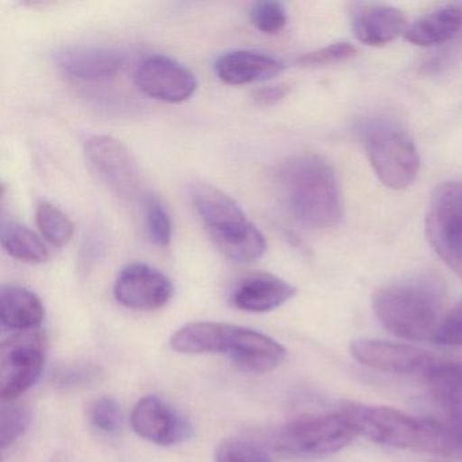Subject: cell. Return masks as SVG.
Returning a JSON list of instances; mask_svg holds the SVG:
<instances>
[{
	"label": "cell",
	"mask_w": 462,
	"mask_h": 462,
	"mask_svg": "<svg viewBox=\"0 0 462 462\" xmlns=\"http://www.w3.org/2000/svg\"><path fill=\"white\" fill-rule=\"evenodd\" d=\"M343 413L356 435L393 448L462 458V427L448 421L408 415L374 405H343Z\"/></svg>",
	"instance_id": "obj_1"
},
{
	"label": "cell",
	"mask_w": 462,
	"mask_h": 462,
	"mask_svg": "<svg viewBox=\"0 0 462 462\" xmlns=\"http://www.w3.org/2000/svg\"><path fill=\"white\" fill-rule=\"evenodd\" d=\"M170 346L180 354L229 356L243 372L255 374L273 372L286 356V348L269 335L221 321L185 324L172 335Z\"/></svg>",
	"instance_id": "obj_2"
},
{
	"label": "cell",
	"mask_w": 462,
	"mask_h": 462,
	"mask_svg": "<svg viewBox=\"0 0 462 462\" xmlns=\"http://www.w3.org/2000/svg\"><path fill=\"white\" fill-rule=\"evenodd\" d=\"M286 204L293 217L310 229H329L343 217L340 189L331 164L305 153L289 159L280 172Z\"/></svg>",
	"instance_id": "obj_3"
},
{
	"label": "cell",
	"mask_w": 462,
	"mask_h": 462,
	"mask_svg": "<svg viewBox=\"0 0 462 462\" xmlns=\"http://www.w3.org/2000/svg\"><path fill=\"white\" fill-rule=\"evenodd\" d=\"M442 288L430 278H415L378 289L373 312L383 328L404 340H434L443 318Z\"/></svg>",
	"instance_id": "obj_4"
},
{
	"label": "cell",
	"mask_w": 462,
	"mask_h": 462,
	"mask_svg": "<svg viewBox=\"0 0 462 462\" xmlns=\"http://www.w3.org/2000/svg\"><path fill=\"white\" fill-rule=\"evenodd\" d=\"M190 199L199 220L221 254L235 263L263 256L266 237L228 194L208 183L191 186Z\"/></svg>",
	"instance_id": "obj_5"
},
{
	"label": "cell",
	"mask_w": 462,
	"mask_h": 462,
	"mask_svg": "<svg viewBox=\"0 0 462 462\" xmlns=\"http://www.w3.org/2000/svg\"><path fill=\"white\" fill-rule=\"evenodd\" d=\"M361 134L367 158L383 185L393 190L407 189L419 171L418 150L407 129L375 118L365 124Z\"/></svg>",
	"instance_id": "obj_6"
},
{
	"label": "cell",
	"mask_w": 462,
	"mask_h": 462,
	"mask_svg": "<svg viewBox=\"0 0 462 462\" xmlns=\"http://www.w3.org/2000/svg\"><path fill=\"white\" fill-rule=\"evenodd\" d=\"M356 435L342 412L319 413L301 416L281 427L273 437V445L291 456H327L345 448Z\"/></svg>",
	"instance_id": "obj_7"
},
{
	"label": "cell",
	"mask_w": 462,
	"mask_h": 462,
	"mask_svg": "<svg viewBox=\"0 0 462 462\" xmlns=\"http://www.w3.org/2000/svg\"><path fill=\"white\" fill-rule=\"evenodd\" d=\"M47 361V342L42 332H20L0 347V396L14 402L36 385Z\"/></svg>",
	"instance_id": "obj_8"
},
{
	"label": "cell",
	"mask_w": 462,
	"mask_h": 462,
	"mask_svg": "<svg viewBox=\"0 0 462 462\" xmlns=\"http://www.w3.org/2000/svg\"><path fill=\"white\" fill-rule=\"evenodd\" d=\"M426 232L435 253L462 275V183H442L432 191Z\"/></svg>",
	"instance_id": "obj_9"
},
{
	"label": "cell",
	"mask_w": 462,
	"mask_h": 462,
	"mask_svg": "<svg viewBox=\"0 0 462 462\" xmlns=\"http://www.w3.org/2000/svg\"><path fill=\"white\" fill-rule=\"evenodd\" d=\"M88 166L102 183L124 199L136 196L140 172L128 148L112 136L97 134L85 143Z\"/></svg>",
	"instance_id": "obj_10"
},
{
	"label": "cell",
	"mask_w": 462,
	"mask_h": 462,
	"mask_svg": "<svg viewBox=\"0 0 462 462\" xmlns=\"http://www.w3.org/2000/svg\"><path fill=\"white\" fill-rule=\"evenodd\" d=\"M113 293L116 300L129 310H156L169 304L174 285L161 270L137 262L121 270Z\"/></svg>",
	"instance_id": "obj_11"
},
{
	"label": "cell",
	"mask_w": 462,
	"mask_h": 462,
	"mask_svg": "<svg viewBox=\"0 0 462 462\" xmlns=\"http://www.w3.org/2000/svg\"><path fill=\"white\" fill-rule=\"evenodd\" d=\"M132 427L143 439L159 446H175L193 435L186 416L158 396H145L132 411Z\"/></svg>",
	"instance_id": "obj_12"
},
{
	"label": "cell",
	"mask_w": 462,
	"mask_h": 462,
	"mask_svg": "<svg viewBox=\"0 0 462 462\" xmlns=\"http://www.w3.org/2000/svg\"><path fill=\"white\" fill-rule=\"evenodd\" d=\"M134 83L145 96L159 101L180 104L197 90V80L186 67L167 56L144 59L137 67Z\"/></svg>",
	"instance_id": "obj_13"
},
{
	"label": "cell",
	"mask_w": 462,
	"mask_h": 462,
	"mask_svg": "<svg viewBox=\"0 0 462 462\" xmlns=\"http://www.w3.org/2000/svg\"><path fill=\"white\" fill-rule=\"evenodd\" d=\"M351 353L362 365L399 375H426L437 358L427 351L404 343L359 339L351 345Z\"/></svg>",
	"instance_id": "obj_14"
},
{
	"label": "cell",
	"mask_w": 462,
	"mask_h": 462,
	"mask_svg": "<svg viewBox=\"0 0 462 462\" xmlns=\"http://www.w3.org/2000/svg\"><path fill=\"white\" fill-rule=\"evenodd\" d=\"M59 69L78 82H104L123 69L124 59L117 51L104 47H71L56 55Z\"/></svg>",
	"instance_id": "obj_15"
},
{
	"label": "cell",
	"mask_w": 462,
	"mask_h": 462,
	"mask_svg": "<svg viewBox=\"0 0 462 462\" xmlns=\"http://www.w3.org/2000/svg\"><path fill=\"white\" fill-rule=\"evenodd\" d=\"M294 294L296 288L282 278L269 273H254L235 286L231 301L245 312L264 313L282 307Z\"/></svg>",
	"instance_id": "obj_16"
},
{
	"label": "cell",
	"mask_w": 462,
	"mask_h": 462,
	"mask_svg": "<svg viewBox=\"0 0 462 462\" xmlns=\"http://www.w3.org/2000/svg\"><path fill=\"white\" fill-rule=\"evenodd\" d=\"M283 69L285 67L277 59L251 51L226 53L215 64L218 79L232 86L264 82L278 77Z\"/></svg>",
	"instance_id": "obj_17"
},
{
	"label": "cell",
	"mask_w": 462,
	"mask_h": 462,
	"mask_svg": "<svg viewBox=\"0 0 462 462\" xmlns=\"http://www.w3.org/2000/svg\"><path fill=\"white\" fill-rule=\"evenodd\" d=\"M44 319V305L37 294L14 283L2 286L0 321L5 329H9L14 334L37 331Z\"/></svg>",
	"instance_id": "obj_18"
},
{
	"label": "cell",
	"mask_w": 462,
	"mask_h": 462,
	"mask_svg": "<svg viewBox=\"0 0 462 462\" xmlns=\"http://www.w3.org/2000/svg\"><path fill=\"white\" fill-rule=\"evenodd\" d=\"M407 21L400 10L370 6L356 13L353 31L358 42L369 47H383L407 32Z\"/></svg>",
	"instance_id": "obj_19"
},
{
	"label": "cell",
	"mask_w": 462,
	"mask_h": 462,
	"mask_svg": "<svg viewBox=\"0 0 462 462\" xmlns=\"http://www.w3.org/2000/svg\"><path fill=\"white\" fill-rule=\"evenodd\" d=\"M432 396L448 413V420L462 427V364L435 361L424 375Z\"/></svg>",
	"instance_id": "obj_20"
},
{
	"label": "cell",
	"mask_w": 462,
	"mask_h": 462,
	"mask_svg": "<svg viewBox=\"0 0 462 462\" xmlns=\"http://www.w3.org/2000/svg\"><path fill=\"white\" fill-rule=\"evenodd\" d=\"M461 29V7L448 5L419 18L405 32V39L416 47H434L450 42Z\"/></svg>",
	"instance_id": "obj_21"
},
{
	"label": "cell",
	"mask_w": 462,
	"mask_h": 462,
	"mask_svg": "<svg viewBox=\"0 0 462 462\" xmlns=\"http://www.w3.org/2000/svg\"><path fill=\"white\" fill-rule=\"evenodd\" d=\"M0 240L6 253L26 263H45L51 254L47 245L31 229L15 221H4Z\"/></svg>",
	"instance_id": "obj_22"
},
{
	"label": "cell",
	"mask_w": 462,
	"mask_h": 462,
	"mask_svg": "<svg viewBox=\"0 0 462 462\" xmlns=\"http://www.w3.org/2000/svg\"><path fill=\"white\" fill-rule=\"evenodd\" d=\"M36 223L45 240L55 247H64L74 236L71 218L50 202H42L37 207Z\"/></svg>",
	"instance_id": "obj_23"
},
{
	"label": "cell",
	"mask_w": 462,
	"mask_h": 462,
	"mask_svg": "<svg viewBox=\"0 0 462 462\" xmlns=\"http://www.w3.org/2000/svg\"><path fill=\"white\" fill-rule=\"evenodd\" d=\"M88 423L105 435H116L123 429L124 416L120 405L112 397H99L88 404Z\"/></svg>",
	"instance_id": "obj_24"
},
{
	"label": "cell",
	"mask_w": 462,
	"mask_h": 462,
	"mask_svg": "<svg viewBox=\"0 0 462 462\" xmlns=\"http://www.w3.org/2000/svg\"><path fill=\"white\" fill-rule=\"evenodd\" d=\"M32 413L23 405H4L0 411V448L6 451L31 426Z\"/></svg>",
	"instance_id": "obj_25"
},
{
	"label": "cell",
	"mask_w": 462,
	"mask_h": 462,
	"mask_svg": "<svg viewBox=\"0 0 462 462\" xmlns=\"http://www.w3.org/2000/svg\"><path fill=\"white\" fill-rule=\"evenodd\" d=\"M145 226L148 236L158 247H169L172 237V224L164 205L156 197H148L145 202Z\"/></svg>",
	"instance_id": "obj_26"
},
{
	"label": "cell",
	"mask_w": 462,
	"mask_h": 462,
	"mask_svg": "<svg viewBox=\"0 0 462 462\" xmlns=\"http://www.w3.org/2000/svg\"><path fill=\"white\" fill-rule=\"evenodd\" d=\"M215 462H272L269 453L245 439L223 440L216 448Z\"/></svg>",
	"instance_id": "obj_27"
},
{
	"label": "cell",
	"mask_w": 462,
	"mask_h": 462,
	"mask_svg": "<svg viewBox=\"0 0 462 462\" xmlns=\"http://www.w3.org/2000/svg\"><path fill=\"white\" fill-rule=\"evenodd\" d=\"M251 23L262 33L277 34L288 23L285 6L274 0L256 2L250 10Z\"/></svg>",
	"instance_id": "obj_28"
},
{
	"label": "cell",
	"mask_w": 462,
	"mask_h": 462,
	"mask_svg": "<svg viewBox=\"0 0 462 462\" xmlns=\"http://www.w3.org/2000/svg\"><path fill=\"white\" fill-rule=\"evenodd\" d=\"M356 53V48L354 45L348 44V42H337V44L328 45V47L301 56L299 63L302 67L329 66V64L348 60V59L354 58Z\"/></svg>",
	"instance_id": "obj_29"
},
{
	"label": "cell",
	"mask_w": 462,
	"mask_h": 462,
	"mask_svg": "<svg viewBox=\"0 0 462 462\" xmlns=\"http://www.w3.org/2000/svg\"><path fill=\"white\" fill-rule=\"evenodd\" d=\"M98 375L99 367L90 364H75L59 369L53 380L63 388H77L88 385L96 381Z\"/></svg>",
	"instance_id": "obj_30"
},
{
	"label": "cell",
	"mask_w": 462,
	"mask_h": 462,
	"mask_svg": "<svg viewBox=\"0 0 462 462\" xmlns=\"http://www.w3.org/2000/svg\"><path fill=\"white\" fill-rule=\"evenodd\" d=\"M434 342L445 346H462V301L445 315Z\"/></svg>",
	"instance_id": "obj_31"
},
{
	"label": "cell",
	"mask_w": 462,
	"mask_h": 462,
	"mask_svg": "<svg viewBox=\"0 0 462 462\" xmlns=\"http://www.w3.org/2000/svg\"><path fill=\"white\" fill-rule=\"evenodd\" d=\"M291 90V86L288 85L267 86V88H259L254 93L253 101L254 104L261 107L273 106V105L283 101Z\"/></svg>",
	"instance_id": "obj_32"
}]
</instances>
